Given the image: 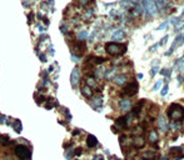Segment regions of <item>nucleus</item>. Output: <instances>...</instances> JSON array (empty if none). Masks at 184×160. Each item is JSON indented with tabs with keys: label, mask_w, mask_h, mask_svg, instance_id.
<instances>
[{
	"label": "nucleus",
	"mask_w": 184,
	"mask_h": 160,
	"mask_svg": "<svg viewBox=\"0 0 184 160\" xmlns=\"http://www.w3.org/2000/svg\"><path fill=\"white\" fill-rule=\"evenodd\" d=\"M105 51L112 56H121L127 53V44L110 41L105 44Z\"/></svg>",
	"instance_id": "f257e3e1"
},
{
	"label": "nucleus",
	"mask_w": 184,
	"mask_h": 160,
	"mask_svg": "<svg viewBox=\"0 0 184 160\" xmlns=\"http://www.w3.org/2000/svg\"><path fill=\"white\" fill-rule=\"evenodd\" d=\"M167 115L173 120V121H182L184 119V108L179 104H170Z\"/></svg>",
	"instance_id": "f03ea898"
},
{
	"label": "nucleus",
	"mask_w": 184,
	"mask_h": 160,
	"mask_svg": "<svg viewBox=\"0 0 184 160\" xmlns=\"http://www.w3.org/2000/svg\"><path fill=\"white\" fill-rule=\"evenodd\" d=\"M142 6H143V11L145 13L147 16H154L158 11V8L154 3V0H142Z\"/></svg>",
	"instance_id": "7ed1b4c3"
},
{
	"label": "nucleus",
	"mask_w": 184,
	"mask_h": 160,
	"mask_svg": "<svg viewBox=\"0 0 184 160\" xmlns=\"http://www.w3.org/2000/svg\"><path fill=\"white\" fill-rule=\"evenodd\" d=\"M15 155L18 158H20L21 160H30V158H32V151H30V149L25 145H18L15 146Z\"/></svg>",
	"instance_id": "20e7f679"
},
{
	"label": "nucleus",
	"mask_w": 184,
	"mask_h": 160,
	"mask_svg": "<svg viewBox=\"0 0 184 160\" xmlns=\"http://www.w3.org/2000/svg\"><path fill=\"white\" fill-rule=\"evenodd\" d=\"M139 91V85L137 81H130L128 84H125V88L123 89V94L127 95V97H134Z\"/></svg>",
	"instance_id": "39448f33"
},
{
	"label": "nucleus",
	"mask_w": 184,
	"mask_h": 160,
	"mask_svg": "<svg viewBox=\"0 0 184 160\" xmlns=\"http://www.w3.org/2000/svg\"><path fill=\"white\" fill-rule=\"evenodd\" d=\"M157 125L159 128V130L162 133H167L168 129H169V124H168V120L164 115H160L158 119H157Z\"/></svg>",
	"instance_id": "423d86ee"
},
{
	"label": "nucleus",
	"mask_w": 184,
	"mask_h": 160,
	"mask_svg": "<svg viewBox=\"0 0 184 160\" xmlns=\"http://www.w3.org/2000/svg\"><path fill=\"white\" fill-rule=\"evenodd\" d=\"M79 81H80V70H79L78 68H74V69L72 70V74H70V83H72V86H73V88H78Z\"/></svg>",
	"instance_id": "0eeeda50"
},
{
	"label": "nucleus",
	"mask_w": 184,
	"mask_h": 160,
	"mask_svg": "<svg viewBox=\"0 0 184 160\" xmlns=\"http://www.w3.org/2000/svg\"><path fill=\"white\" fill-rule=\"evenodd\" d=\"M84 50H85V44H84V41L78 40V41L73 43V50H72V53H75V51H77V55H81V54L84 53Z\"/></svg>",
	"instance_id": "6e6552de"
},
{
	"label": "nucleus",
	"mask_w": 184,
	"mask_h": 160,
	"mask_svg": "<svg viewBox=\"0 0 184 160\" xmlns=\"http://www.w3.org/2000/svg\"><path fill=\"white\" fill-rule=\"evenodd\" d=\"M133 145L137 148V149H142V148H144V145H145V139H144V136L143 135H137L134 139H133Z\"/></svg>",
	"instance_id": "1a4fd4ad"
},
{
	"label": "nucleus",
	"mask_w": 184,
	"mask_h": 160,
	"mask_svg": "<svg viewBox=\"0 0 184 160\" xmlns=\"http://www.w3.org/2000/svg\"><path fill=\"white\" fill-rule=\"evenodd\" d=\"M128 123H129V118H128V116H120V118H118V119L115 120L116 126L120 128V129H125L127 125H128Z\"/></svg>",
	"instance_id": "9d476101"
},
{
	"label": "nucleus",
	"mask_w": 184,
	"mask_h": 160,
	"mask_svg": "<svg viewBox=\"0 0 184 160\" xmlns=\"http://www.w3.org/2000/svg\"><path fill=\"white\" fill-rule=\"evenodd\" d=\"M119 108L123 110V111H130L132 110V102L129 99H123L120 100L119 103Z\"/></svg>",
	"instance_id": "9b49d317"
},
{
	"label": "nucleus",
	"mask_w": 184,
	"mask_h": 160,
	"mask_svg": "<svg viewBox=\"0 0 184 160\" xmlns=\"http://www.w3.org/2000/svg\"><path fill=\"white\" fill-rule=\"evenodd\" d=\"M80 91H81V95L84 98L90 99L91 97H93V89H91L90 86H88V85H83L80 88Z\"/></svg>",
	"instance_id": "f8f14e48"
},
{
	"label": "nucleus",
	"mask_w": 184,
	"mask_h": 160,
	"mask_svg": "<svg viewBox=\"0 0 184 160\" xmlns=\"http://www.w3.org/2000/svg\"><path fill=\"white\" fill-rule=\"evenodd\" d=\"M127 80H128V76H127V75H124V74L118 75V76H115V79H114V81H115V84H116L118 86H123V85H125V84H127Z\"/></svg>",
	"instance_id": "ddd939ff"
},
{
	"label": "nucleus",
	"mask_w": 184,
	"mask_h": 160,
	"mask_svg": "<svg viewBox=\"0 0 184 160\" xmlns=\"http://www.w3.org/2000/svg\"><path fill=\"white\" fill-rule=\"evenodd\" d=\"M124 37H125L124 30H120V29L115 30L114 33L112 34V39L113 40H121V39H124Z\"/></svg>",
	"instance_id": "4468645a"
},
{
	"label": "nucleus",
	"mask_w": 184,
	"mask_h": 160,
	"mask_svg": "<svg viewBox=\"0 0 184 160\" xmlns=\"http://www.w3.org/2000/svg\"><path fill=\"white\" fill-rule=\"evenodd\" d=\"M158 158V154L153 150H149V151H145L143 154V160H156Z\"/></svg>",
	"instance_id": "2eb2a0df"
},
{
	"label": "nucleus",
	"mask_w": 184,
	"mask_h": 160,
	"mask_svg": "<svg viewBox=\"0 0 184 160\" xmlns=\"http://www.w3.org/2000/svg\"><path fill=\"white\" fill-rule=\"evenodd\" d=\"M86 145H88L89 148L97 146V145H98V139H97L94 135H88V138H86Z\"/></svg>",
	"instance_id": "dca6fc26"
},
{
	"label": "nucleus",
	"mask_w": 184,
	"mask_h": 160,
	"mask_svg": "<svg viewBox=\"0 0 184 160\" xmlns=\"http://www.w3.org/2000/svg\"><path fill=\"white\" fill-rule=\"evenodd\" d=\"M148 141L151 144H156L158 141V133L157 130H150L149 135H148Z\"/></svg>",
	"instance_id": "f3484780"
},
{
	"label": "nucleus",
	"mask_w": 184,
	"mask_h": 160,
	"mask_svg": "<svg viewBox=\"0 0 184 160\" xmlns=\"http://www.w3.org/2000/svg\"><path fill=\"white\" fill-rule=\"evenodd\" d=\"M85 85L90 86L91 89L98 86V84H97V80H95L93 76H86V78H85Z\"/></svg>",
	"instance_id": "a211bd4d"
},
{
	"label": "nucleus",
	"mask_w": 184,
	"mask_h": 160,
	"mask_svg": "<svg viewBox=\"0 0 184 160\" xmlns=\"http://www.w3.org/2000/svg\"><path fill=\"white\" fill-rule=\"evenodd\" d=\"M147 102L145 100H140L137 105H135V108H134V110H133V115H138L140 111H142V109H143V105L145 104Z\"/></svg>",
	"instance_id": "6ab92c4d"
},
{
	"label": "nucleus",
	"mask_w": 184,
	"mask_h": 160,
	"mask_svg": "<svg viewBox=\"0 0 184 160\" xmlns=\"http://www.w3.org/2000/svg\"><path fill=\"white\" fill-rule=\"evenodd\" d=\"M174 67L177 68V70H183V68H184V55L179 59V60H177L175 63H174Z\"/></svg>",
	"instance_id": "aec40b11"
},
{
	"label": "nucleus",
	"mask_w": 184,
	"mask_h": 160,
	"mask_svg": "<svg viewBox=\"0 0 184 160\" xmlns=\"http://www.w3.org/2000/svg\"><path fill=\"white\" fill-rule=\"evenodd\" d=\"M13 128H14V130L16 132V133H20L21 132V128H23V125H21V121L20 120H14V123H13Z\"/></svg>",
	"instance_id": "412c9836"
},
{
	"label": "nucleus",
	"mask_w": 184,
	"mask_h": 160,
	"mask_svg": "<svg viewBox=\"0 0 184 160\" xmlns=\"http://www.w3.org/2000/svg\"><path fill=\"white\" fill-rule=\"evenodd\" d=\"M93 106H94V109L97 110H100V108L103 106V100H102V98H97V99H94V102H93Z\"/></svg>",
	"instance_id": "4be33fe9"
},
{
	"label": "nucleus",
	"mask_w": 184,
	"mask_h": 160,
	"mask_svg": "<svg viewBox=\"0 0 184 160\" xmlns=\"http://www.w3.org/2000/svg\"><path fill=\"white\" fill-rule=\"evenodd\" d=\"M133 13H134L135 15L140 16V15L143 14V6H142V4H135V6H134V9H133Z\"/></svg>",
	"instance_id": "5701e85b"
},
{
	"label": "nucleus",
	"mask_w": 184,
	"mask_h": 160,
	"mask_svg": "<svg viewBox=\"0 0 184 160\" xmlns=\"http://www.w3.org/2000/svg\"><path fill=\"white\" fill-rule=\"evenodd\" d=\"M169 154H172V155H182V148H180V146H174V148H170Z\"/></svg>",
	"instance_id": "b1692460"
},
{
	"label": "nucleus",
	"mask_w": 184,
	"mask_h": 160,
	"mask_svg": "<svg viewBox=\"0 0 184 160\" xmlns=\"http://www.w3.org/2000/svg\"><path fill=\"white\" fill-rule=\"evenodd\" d=\"M86 38H88V31H80L78 34V40H80V41H84Z\"/></svg>",
	"instance_id": "393cba45"
},
{
	"label": "nucleus",
	"mask_w": 184,
	"mask_h": 160,
	"mask_svg": "<svg viewBox=\"0 0 184 160\" xmlns=\"http://www.w3.org/2000/svg\"><path fill=\"white\" fill-rule=\"evenodd\" d=\"M169 25H170V18H169L167 21H164L163 24H160V25H159V28H158V30H164V29H167Z\"/></svg>",
	"instance_id": "a878e982"
},
{
	"label": "nucleus",
	"mask_w": 184,
	"mask_h": 160,
	"mask_svg": "<svg viewBox=\"0 0 184 160\" xmlns=\"http://www.w3.org/2000/svg\"><path fill=\"white\" fill-rule=\"evenodd\" d=\"M169 126L172 128L173 130H178V129H179V126H180V121H177V123H175V121H173Z\"/></svg>",
	"instance_id": "bb28decb"
},
{
	"label": "nucleus",
	"mask_w": 184,
	"mask_h": 160,
	"mask_svg": "<svg viewBox=\"0 0 184 160\" xmlns=\"http://www.w3.org/2000/svg\"><path fill=\"white\" fill-rule=\"evenodd\" d=\"M0 143H2L3 145H8L10 143V140H9L8 136H0Z\"/></svg>",
	"instance_id": "cd10ccee"
},
{
	"label": "nucleus",
	"mask_w": 184,
	"mask_h": 160,
	"mask_svg": "<svg viewBox=\"0 0 184 160\" xmlns=\"http://www.w3.org/2000/svg\"><path fill=\"white\" fill-rule=\"evenodd\" d=\"M130 4H133L132 0H120V5L123 8H125V5H130Z\"/></svg>",
	"instance_id": "c85d7f7f"
},
{
	"label": "nucleus",
	"mask_w": 184,
	"mask_h": 160,
	"mask_svg": "<svg viewBox=\"0 0 184 160\" xmlns=\"http://www.w3.org/2000/svg\"><path fill=\"white\" fill-rule=\"evenodd\" d=\"M158 71H159V68H158V67H157V68H151V70H150V76H151V78H154L156 74H157Z\"/></svg>",
	"instance_id": "c756f323"
},
{
	"label": "nucleus",
	"mask_w": 184,
	"mask_h": 160,
	"mask_svg": "<svg viewBox=\"0 0 184 160\" xmlns=\"http://www.w3.org/2000/svg\"><path fill=\"white\" fill-rule=\"evenodd\" d=\"M168 91H169V86L168 85H165L163 89H162V91H160V94H162V97H165V95L168 94Z\"/></svg>",
	"instance_id": "7c9ffc66"
},
{
	"label": "nucleus",
	"mask_w": 184,
	"mask_h": 160,
	"mask_svg": "<svg viewBox=\"0 0 184 160\" xmlns=\"http://www.w3.org/2000/svg\"><path fill=\"white\" fill-rule=\"evenodd\" d=\"M61 110H63V113L65 114V116H67V119H68V120H70V119H72V115H70V113H69V110H68L67 108H63Z\"/></svg>",
	"instance_id": "2f4dec72"
},
{
	"label": "nucleus",
	"mask_w": 184,
	"mask_h": 160,
	"mask_svg": "<svg viewBox=\"0 0 184 160\" xmlns=\"http://www.w3.org/2000/svg\"><path fill=\"white\" fill-rule=\"evenodd\" d=\"M90 2H91V0H79V5L80 6H86Z\"/></svg>",
	"instance_id": "473e14b6"
},
{
	"label": "nucleus",
	"mask_w": 184,
	"mask_h": 160,
	"mask_svg": "<svg viewBox=\"0 0 184 160\" xmlns=\"http://www.w3.org/2000/svg\"><path fill=\"white\" fill-rule=\"evenodd\" d=\"M160 86H162V81H160V80H158V81L156 83L154 88H153V90H154V91H157V90H159V89H160Z\"/></svg>",
	"instance_id": "72a5a7b5"
},
{
	"label": "nucleus",
	"mask_w": 184,
	"mask_h": 160,
	"mask_svg": "<svg viewBox=\"0 0 184 160\" xmlns=\"http://www.w3.org/2000/svg\"><path fill=\"white\" fill-rule=\"evenodd\" d=\"M72 60L75 61V63H78V61L80 60V58H79V55H77L75 53H72Z\"/></svg>",
	"instance_id": "f704fd0d"
},
{
	"label": "nucleus",
	"mask_w": 184,
	"mask_h": 160,
	"mask_svg": "<svg viewBox=\"0 0 184 160\" xmlns=\"http://www.w3.org/2000/svg\"><path fill=\"white\" fill-rule=\"evenodd\" d=\"M168 38H169L168 35H165V37H163V39H162V40H160V41L158 43V44H159V45H164V44H165V43L168 41Z\"/></svg>",
	"instance_id": "c9c22d12"
},
{
	"label": "nucleus",
	"mask_w": 184,
	"mask_h": 160,
	"mask_svg": "<svg viewBox=\"0 0 184 160\" xmlns=\"http://www.w3.org/2000/svg\"><path fill=\"white\" fill-rule=\"evenodd\" d=\"M60 31H61V33H63V34H67L68 33V29H67V26L63 24V25H60Z\"/></svg>",
	"instance_id": "e433bc0d"
},
{
	"label": "nucleus",
	"mask_w": 184,
	"mask_h": 160,
	"mask_svg": "<svg viewBox=\"0 0 184 160\" xmlns=\"http://www.w3.org/2000/svg\"><path fill=\"white\" fill-rule=\"evenodd\" d=\"M158 46H159V44H154V45H153V46L149 49V51H156V50L158 49Z\"/></svg>",
	"instance_id": "4c0bfd02"
},
{
	"label": "nucleus",
	"mask_w": 184,
	"mask_h": 160,
	"mask_svg": "<svg viewBox=\"0 0 184 160\" xmlns=\"http://www.w3.org/2000/svg\"><path fill=\"white\" fill-rule=\"evenodd\" d=\"M93 160H104V158H103V156H102V155H95V156H94V159H93Z\"/></svg>",
	"instance_id": "58836bf2"
},
{
	"label": "nucleus",
	"mask_w": 184,
	"mask_h": 160,
	"mask_svg": "<svg viewBox=\"0 0 184 160\" xmlns=\"http://www.w3.org/2000/svg\"><path fill=\"white\" fill-rule=\"evenodd\" d=\"M42 19H43V21H44V24H45V25H49V20L46 19V16H43Z\"/></svg>",
	"instance_id": "ea45409f"
},
{
	"label": "nucleus",
	"mask_w": 184,
	"mask_h": 160,
	"mask_svg": "<svg viewBox=\"0 0 184 160\" xmlns=\"http://www.w3.org/2000/svg\"><path fill=\"white\" fill-rule=\"evenodd\" d=\"M40 60L44 63V61H46V58H45V55H40Z\"/></svg>",
	"instance_id": "a19ab883"
},
{
	"label": "nucleus",
	"mask_w": 184,
	"mask_h": 160,
	"mask_svg": "<svg viewBox=\"0 0 184 160\" xmlns=\"http://www.w3.org/2000/svg\"><path fill=\"white\" fill-rule=\"evenodd\" d=\"M38 28H39V30H40V31H44V30H45V28H44L43 25H38Z\"/></svg>",
	"instance_id": "79ce46f5"
},
{
	"label": "nucleus",
	"mask_w": 184,
	"mask_h": 160,
	"mask_svg": "<svg viewBox=\"0 0 184 160\" xmlns=\"http://www.w3.org/2000/svg\"><path fill=\"white\" fill-rule=\"evenodd\" d=\"M160 74H162V75H165V74H167V69H163V70H160Z\"/></svg>",
	"instance_id": "37998d69"
},
{
	"label": "nucleus",
	"mask_w": 184,
	"mask_h": 160,
	"mask_svg": "<svg viewBox=\"0 0 184 160\" xmlns=\"http://www.w3.org/2000/svg\"><path fill=\"white\" fill-rule=\"evenodd\" d=\"M33 19H34V14L32 13V14H30V15H29V20H33Z\"/></svg>",
	"instance_id": "c03bdc74"
},
{
	"label": "nucleus",
	"mask_w": 184,
	"mask_h": 160,
	"mask_svg": "<svg viewBox=\"0 0 184 160\" xmlns=\"http://www.w3.org/2000/svg\"><path fill=\"white\" fill-rule=\"evenodd\" d=\"M0 121H2V123H5L7 120H5V116H2V118H0Z\"/></svg>",
	"instance_id": "a18cd8bd"
},
{
	"label": "nucleus",
	"mask_w": 184,
	"mask_h": 160,
	"mask_svg": "<svg viewBox=\"0 0 184 160\" xmlns=\"http://www.w3.org/2000/svg\"><path fill=\"white\" fill-rule=\"evenodd\" d=\"M142 78H143V74H142V73H140V74H138V79H142Z\"/></svg>",
	"instance_id": "49530a36"
},
{
	"label": "nucleus",
	"mask_w": 184,
	"mask_h": 160,
	"mask_svg": "<svg viewBox=\"0 0 184 160\" xmlns=\"http://www.w3.org/2000/svg\"><path fill=\"white\" fill-rule=\"evenodd\" d=\"M49 2H50V3H51V4H53V3H54V0H49Z\"/></svg>",
	"instance_id": "de8ad7c7"
},
{
	"label": "nucleus",
	"mask_w": 184,
	"mask_h": 160,
	"mask_svg": "<svg viewBox=\"0 0 184 160\" xmlns=\"http://www.w3.org/2000/svg\"><path fill=\"white\" fill-rule=\"evenodd\" d=\"M182 14H183V15H184V9H183V13H182Z\"/></svg>",
	"instance_id": "09e8293b"
}]
</instances>
